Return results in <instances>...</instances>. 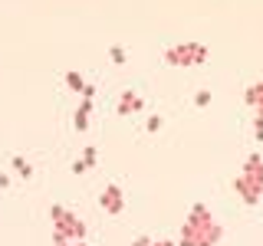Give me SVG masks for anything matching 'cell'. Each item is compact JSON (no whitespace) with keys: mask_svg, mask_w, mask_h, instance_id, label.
Masks as SVG:
<instances>
[{"mask_svg":"<svg viewBox=\"0 0 263 246\" xmlns=\"http://www.w3.org/2000/svg\"><path fill=\"white\" fill-rule=\"evenodd\" d=\"M220 236H224V230H220L217 217L211 213V207L208 203H194L184 227H181L178 246H217Z\"/></svg>","mask_w":263,"mask_h":246,"instance_id":"1","label":"cell"},{"mask_svg":"<svg viewBox=\"0 0 263 246\" xmlns=\"http://www.w3.org/2000/svg\"><path fill=\"white\" fill-rule=\"evenodd\" d=\"M234 191L240 194V200L247 207L260 203V197H263V158L260 154H250V158H247L240 174L234 177Z\"/></svg>","mask_w":263,"mask_h":246,"instance_id":"2","label":"cell"},{"mask_svg":"<svg viewBox=\"0 0 263 246\" xmlns=\"http://www.w3.org/2000/svg\"><path fill=\"white\" fill-rule=\"evenodd\" d=\"M49 220H53V240H69V243L86 240V223H82L72 210L53 203V207H49Z\"/></svg>","mask_w":263,"mask_h":246,"instance_id":"3","label":"cell"},{"mask_svg":"<svg viewBox=\"0 0 263 246\" xmlns=\"http://www.w3.org/2000/svg\"><path fill=\"white\" fill-rule=\"evenodd\" d=\"M208 46L204 43H178V46H168L164 49V63L168 66H201L208 63Z\"/></svg>","mask_w":263,"mask_h":246,"instance_id":"4","label":"cell"},{"mask_svg":"<svg viewBox=\"0 0 263 246\" xmlns=\"http://www.w3.org/2000/svg\"><path fill=\"white\" fill-rule=\"evenodd\" d=\"M247 105L253 109V135L257 141H263V79L247 89Z\"/></svg>","mask_w":263,"mask_h":246,"instance_id":"5","label":"cell"},{"mask_svg":"<svg viewBox=\"0 0 263 246\" xmlns=\"http://www.w3.org/2000/svg\"><path fill=\"white\" fill-rule=\"evenodd\" d=\"M99 203H102V210L105 213H122V207H125V194H122V187L119 184H105V191L99 194Z\"/></svg>","mask_w":263,"mask_h":246,"instance_id":"6","label":"cell"},{"mask_svg":"<svg viewBox=\"0 0 263 246\" xmlns=\"http://www.w3.org/2000/svg\"><path fill=\"white\" fill-rule=\"evenodd\" d=\"M145 109V98L138 92H132V89H125L119 98V115H132V112H142Z\"/></svg>","mask_w":263,"mask_h":246,"instance_id":"7","label":"cell"},{"mask_svg":"<svg viewBox=\"0 0 263 246\" xmlns=\"http://www.w3.org/2000/svg\"><path fill=\"white\" fill-rule=\"evenodd\" d=\"M92 164H96V148L89 145L86 151H82V158H76V161H72V174H86V171L92 168Z\"/></svg>","mask_w":263,"mask_h":246,"instance_id":"8","label":"cell"},{"mask_svg":"<svg viewBox=\"0 0 263 246\" xmlns=\"http://www.w3.org/2000/svg\"><path fill=\"white\" fill-rule=\"evenodd\" d=\"M89 112H92V98H82L79 109H76V118H72V125H76L79 131L89 128Z\"/></svg>","mask_w":263,"mask_h":246,"instance_id":"9","label":"cell"},{"mask_svg":"<svg viewBox=\"0 0 263 246\" xmlns=\"http://www.w3.org/2000/svg\"><path fill=\"white\" fill-rule=\"evenodd\" d=\"M13 171H16V177H33V168H30V161L23 158V154H13Z\"/></svg>","mask_w":263,"mask_h":246,"instance_id":"10","label":"cell"},{"mask_svg":"<svg viewBox=\"0 0 263 246\" xmlns=\"http://www.w3.org/2000/svg\"><path fill=\"white\" fill-rule=\"evenodd\" d=\"M132 246H175V243H168V240H148V236H138Z\"/></svg>","mask_w":263,"mask_h":246,"instance_id":"11","label":"cell"},{"mask_svg":"<svg viewBox=\"0 0 263 246\" xmlns=\"http://www.w3.org/2000/svg\"><path fill=\"white\" fill-rule=\"evenodd\" d=\"M109 56H112V63H115V66L125 63V49H122V46H112V49H109Z\"/></svg>","mask_w":263,"mask_h":246,"instance_id":"12","label":"cell"},{"mask_svg":"<svg viewBox=\"0 0 263 246\" xmlns=\"http://www.w3.org/2000/svg\"><path fill=\"white\" fill-rule=\"evenodd\" d=\"M148 131H158L161 128V118H158V115H152V118H148V125H145Z\"/></svg>","mask_w":263,"mask_h":246,"instance_id":"13","label":"cell"},{"mask_svg":"<svg viewBox=\"0 0 263 246\" xmlns=\"http://www.w3.org/2000/svg\"><path fill=\"white\" fill-rule=\"evenodd\" d=\"M194 102H197V105H208V102H211V92H208V89H204V92H197Z\"/></svg>","mask_w":263,"mask_h":246,"instance_id":"14","label":"cell"},{"mask_svg":"<svg viewBox=\"0 0 263 246\" xmlns=\"http://www.w3.org/2000/svg\"><path fill=\"white\" fill-rule=\"evenodd\" d=\"M56 246H89L86 240H76V243H69V240H56Z\"/></svg>","mask_w":263,"mask_h":246,"instance_id":"15","label":"cell"},{"mask_svg":"<svg viewBox=\"0 0 263 246\" xmlns=\"http://www.w3.org/2000/svg\"><path fill=\"white\" fill-rule=\"evenodd\" d=\"M0 187H10V177L7 174H0Z\"/></svg>","mask_w":263,"mask_h":246,"instance_id":"16","label":"cell"}]
</instances>
